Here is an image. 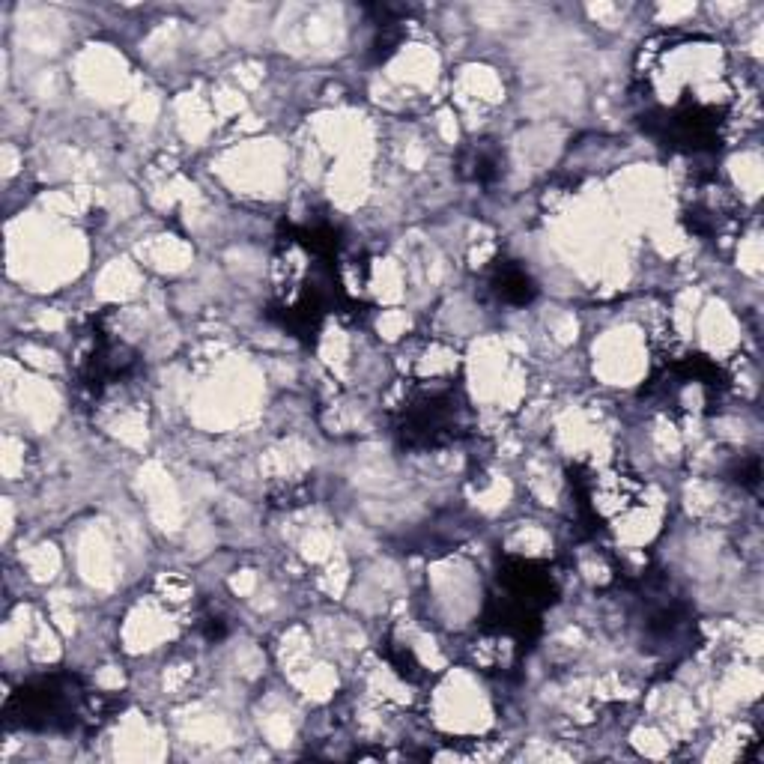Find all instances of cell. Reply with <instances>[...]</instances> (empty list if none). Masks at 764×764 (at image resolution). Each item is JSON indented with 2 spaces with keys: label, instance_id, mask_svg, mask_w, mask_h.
<instances>
[{
  "label": "cell",
  "instance_id": "6da1fadb",
  "mask_svg": "<svg viewBox=\"0 0 764 764\" xmlns=\"http://www.w3.org/2000/svg\"><path fill=\"white\" fill-rule=\"evenodd\" d=\"M496 296L508 305H526L535 296V281L520 266H502L493 278Z\"/></svg>",
  "mask_w": 764,
  "mask_h": 764
}]
</instances>
